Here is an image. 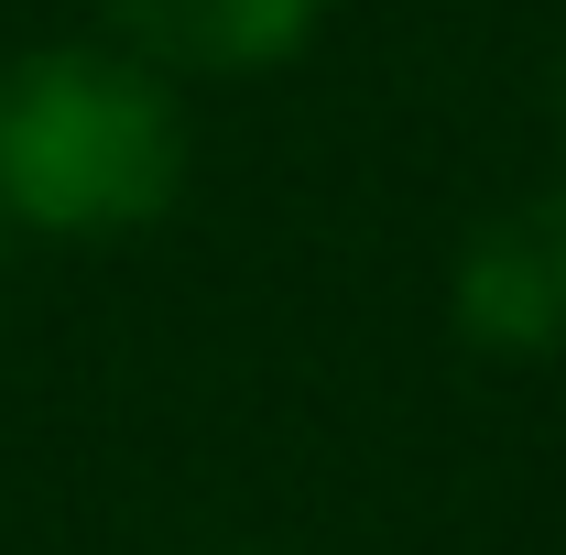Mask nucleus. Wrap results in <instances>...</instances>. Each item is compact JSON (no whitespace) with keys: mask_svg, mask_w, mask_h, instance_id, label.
I'll return each mask as SVG.
<instances>
[{"mask_svg":"<svg viewBox=\"0 0 566 555\" xmlns=\"http://www.w3.org/2000/svg\"><path fill=\"white\" fill-rule=\"evenodd\" d=\"M458 305H469V338H501V348L556 338V327H566V218L534 208V218H501V229H480Z\"/></svg>","mask_w":566,"mask_h":555,"instance_id":"3","label":"nucleus"},{"mask_svg":"<svg viewBox=\"0 0 566 555\" xmlns=\"http://www.w3.org/2000/svg\"><path fill=\"white\" fill-rule=\"evenodd\" d=\"M98 33L164 76H262L305 55V33L327 22V0H87Z\"/></svg>","mask_w":566,"mask_h":555,"instance_id":"2","label":"nucleus"},{"mask_svg":"<svg viewBox=\"0 0 566 555\" xmlns=\"http://www.w3.org/2000/svg\"><path fill=\"white\" fill-rule=\"evenodd\" d=\"M186 197V98L109 33L0 66V229L132 240Z\"/></svg>","mask_w":566,"mask_h":555,"instance_id":"1","label":"nucleus"}]
</instances>
